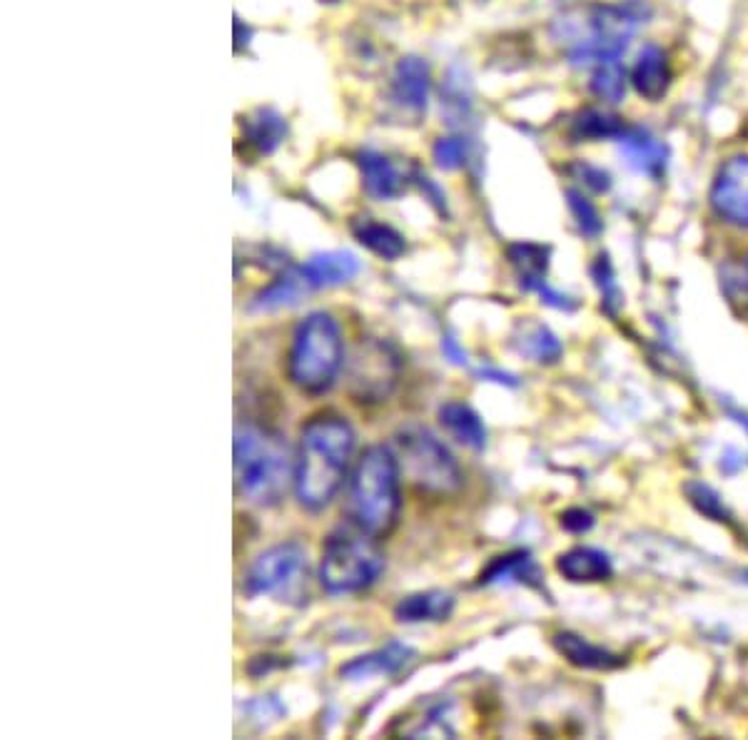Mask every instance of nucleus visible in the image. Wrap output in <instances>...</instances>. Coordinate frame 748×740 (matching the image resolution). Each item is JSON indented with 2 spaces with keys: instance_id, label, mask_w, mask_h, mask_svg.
I'll return each mask as SVG.
<instances>
[{
  "instance_id": "nucleus-22",
  "label": "nucleus",
  "mask_w": 748,
  "mask_h": 740,
  "mask_svg": "<svg viewBox=\"0 0 748 740\" xmlns=\"http://www.w3.org/2000/svg\"><path fill=\"white\" fill-rule=\"evenodd\" d=\"M479 584L489 586V584H527V586H537L539 584V569L537 564L532 561V556L527 551H514V554H504L497 556L487 569L482 571Z\"/></svg>"
},
{
  "instance_id": "nucleus-26",
  "label": "nucleus",
  "mask_w": 748,
  "mask_h": 740,
  "mask_svg": "<svg viewBox=\"0 0 748 740\" xmlns=\"http://www.w3.org/2000/svg\"><path fill=\"white\" fill-rule=\"evenodd\" d=\"M626 133V125L621 118H616L606 110H584V113L572 123V135L576 140H586V143H596V140H619Z\"/></svg>"
},
{
  "instance_id": "nucleus-2",
  "label": "nucleus",
  "mask_w": 748,
  "mask_h": 740,
  "mask_svg": "<svg viewBox=\"0 0 748 740\" xmlns=\"http://www.w3.org/2000/svg\"><path fill=\"white\" fill-rule=\"evenodd\" d=\"M295 462L280 432L237 424L235 427V491L257 506H275L295 484Z\"/></svg>"
},
{
  "instance_id": "nucleus-4",
  "label": "nucleus",
  "mask_w": 748,
  "mask_h": 740,
  "mask_svg": "<svg viewBox=\"0 0 748 740\" xmlns=\"http://www.w3.org/2000/svg\"><path fill=\"white\" fill-rule=\"evenodd\" d=\"M345 359L340 324L327 312H312L292 337L287 374L300 392L322 394L335 384Z\"/></svg>"
},
{
  "instance_id": "nucleus-33",
  "label": "nucleus",
  "mask_w": 748,
  "mask_h": 740,
  "mask_svg": "<svg viewBox=\"0 0 748 740\" xmlns=\"http://www.w3.org/2000/svg\"><path fill=\"white\" fill-rule=\"evenodd\" d=\"M562 526L572 534H584L594 526V516L584 509H569L562 514Z\"/></svg>"
},
{
  "instance_id": "nucleus-34",
  "label": "nucleus",
  "mask_w": 748,
  "mask_h": 740,
  "mask_svg": "<svg viewBox=\"0 0 748 740\" xmlns=\"http://www.w3.org/2000/svg\"><path fill=\"white\" fill-rule=\"evenodd\" d=\"M576 170L582 172V178H584L586 185L594 187L596 192L609 190L611 182H609V175H606L604 170H596V168H592V165H579V168H576Z\"/></svg>"
},
{
  "instance_id": "nucleus-23",
  "label": "nucleus",
  "mask_w": 748,
  "mask_h": 740,
  "mask_svg": "<svg viewBox=\"0 0 748 740\" xmlns=\"http://www.w3.org/2000/svg\"><path fill=\"white\" fill-rule=\"evenodd\" d=\"M514 347H517L524 357L539 364H554L562 357V342L554 337L552 330L532 320L519 322L517 332H514Z\"/></svg>"
},
{
  "instance_id": "nucleus-10",
  "label": "nucleus",
  "mask_w": 748,
  "mask_h": 740,
  "mask_svg": "<svg viewBox=\"0 0 748 740\" xmlns=\"http://www.w3.org/2000/svg\"><path fill=\"white\" fill-rule=\"evenodd\" d=\"M716 215L739 227H748V158H734L721 168L711 187Z\"/></svg>"
},
{
  "instance_id": "nucleus-6",
  "label": "nucleus",
  "mask_w": 748,
  "mask_h": 740,
  "mask_svg": "<svg viewBox=\"0 0 748 740\" xmlns=\"http://www.w3.org/2000/svg\"><path fill=\"white\" fill-rule=\"evenodd\" d=\"M394 456L407 479L432 494L457 491L464 476L452 452L429 429L410 424L394 434Z\"/></svg>"
},
{
  "instance_id": "nucleus-35",
  "label": "nucleus",
  "mask_w": 748,
  "mask_h": 740,
  "mask_svg": "<svg viewBox=\"0 0 748 740\" xmlns=\"http://www.w3.org/2000/svg\"><path fill=\"white\" fill-rule=\"evenodd\" d=\"M322 3H337V0H322Z\"/></svg>"
},
{
  "instance_id": "nucleus-29",
  "label": "nucleus",
  "mask_w": 748,
  "mask_h": 740,
  "mask_svg": "<svg viewBox=\"0 0 748 740\" xmlns=\"http://www.w3.org/2000/svg\"><path fill=\"white\" fill-rule=\"evenodd\" d=\"M566 197H569V210H572L576 225H579L584 235L586 237L602 235V227H604L602 217H599V212H596L592 202L586 200L579 190H569V192H566Z\"/></svg>"
},
{
  "instance_id": "nucleus-5",
  "label": "nucleus",
  "mask_w": 748,
  "mask_h": 740,
  "mask_svg": "<svg viewBox=\"0 0 748 740\" xmlns=\"http://www.w3.org/2000/svg\"><path fill=\"white\" fill-rule=\"evenodd\" d=\"M384 571V556L374 536L352 526H340L322 546L320 581L330 594L365 591Z\"/></svg>"
},
{
  "instance_id": "nucleus-20",
  "label": "nucleus",
  "mask_w": 748,
  "mask_h": 740,
  "mask_svg": "<svg viewBox=\"0 0 748 740\" xmlns=\"http://www.w3.org/2000/svg\"><path fill=\"white\" fill-rule=\"evenodd\" d=\"M362 178H365L367 195L374 200H394L402 192V175L392 162L380 152L365 150L360 155Z\"/></svg>"
},
{
  "instance_id": "nucleus-3",
  "label": "nucleus",
  "mask_w": 748,
  "mask_h": 740,
  "mask_svg": "<svg viewBox=\"0 0 748 740\" xmlns=\"http://www.w3.org/2000/svg\"><path fill=\"white\" fill-rule=\"evenodd\" d=\"M400 464L382 444L367 446L352 466L347 486L350 524L372 536H387L400 514Z\"/></svg>"
},
{
  "instance_id": "nucleus-1",
  "label": "nucleus",
  "mask_w": 748,
  "mask_h": 740,
  "mask_svg": "<svg viewBox=\"0 0 748 740\" xmlns=\"http://www.w3.org/2000/svg\"><path fill=\"white\" fill-rule=\"evenodd\" d=\"M355 452V429L335 414L310 419L300 434L295 494L310 511H322L335 499Z\"/></svg>"
},
{
  "instance_id": "nucleus-12",
  "label": "nucleus",
  "mask_w": 748,
  "mask_h": 740,
  "mask_svg": "<svg viewBox=\"0 0 748 740\" xmlns=\"http://www.w3.org/2000/svg\"><path fill=\"white\" fill-rule=\"evenodd\" d=\"M297 270L312 290L337 287V285H345V282L357 277L360 260L352 255V252H342V250L320 252V255L310 257L305 265L297 267Z\"/></svg>"
},
{
  "instance_id": "nucleus-24",
  "label": "nucleus",
  "mask_w": 748,
  "mask_h": 740,
  "mask_svg": "<svg viewBox=\"0 0 748 740\" xmlns=\"http://www.w3.org/2000/svg\"><path fill=\"white\" fill-rule=\"evenodd\" d=\"M312 287L300 275V270H287L285 275H280L272 285H267L257 297L252 300V310L255 312H275L282 307H295V304L307 295Z\"/></svg>"
},
{
  "instance_id": "nucleus-15",
  "label": "nucleus",
  "mask_w": 748,
  "mask_h": 740,
  "mask_svg": "<svg viewBox=\"0 0 748 740\" xmlns=\"http://www.w3.org/2000/svg\"><path fill=\"white\" fill-rule=\"evenodd\" d=\"M392 98L412 113H422L429 98V68L420 58H404L394 70Z\"/></svg>"
},
{
  "instance_id": "nucleus-18",
  "label": "nucleus",
  "mask_w": 748,
  "mask_h": 740,
  "mask_svg": "<svg viewBox=\"0 0 748 740\" xmlns=\"http://www.w3.org/2000/svg\"><path fill=\"white\" fill-rule=\"evenodd\" d=\"M454 611V598L444 591L412 594L394 606V618L402 624L447 621Z\"/></svg>"
},
{
  "instance_id": "nucleus-30",
  "label": "nucleus",
  "mask_w": 748,
  "mask_h": 740,
  "mask_svg": "<svg viewBox=\"0 0 748 740\" xmlns=\"http://www.w3.org/2000/svg\"><path fill=\"white\" fill-rule=\"evenodd\" d=\"M592 275H594V280H596V287L602 290V297H604V307H606V312L616 314V310H619V304H621V292H619V285H616V280H614L611 262L602 255L599 260L594 262Z\"/></svg>"
},
{
  "instance_id": "nucleus-31",
  "label": "nucleus",
  "mask_w": 748,
  "mask_h": 740,
  "mask_svg": "<svg viewBox=\"0 0 748 740\" xmlns=\"http://www.w3.org/2000/svg\"><path fill=\"white\" fill-rule=\"evenodd\" d=\"M434 160L442 170H459L467 162V143L462 138H442L434 145Z\"/></svg>"
},
{
  "instance_id": "nucleus-19",
  "label": "nucleus",
  "mask_w": 748,
  "mask_h": 740,
  "mask_svg": "<svg viewBox=\"0 0 748 740\" xmlns=\"http://www.w3.org/2000/svg\"><path fill=\"white\" fill-rule=\"evenodd\" d=\"M439 422L449 432V437L474 452L484 449V444H487V429H484L479 414L467 407V404L447 402L444 407H439Z\"/></svg>"
},
{
  "instance_id": "nucleus-11",
  "label": "nucleus",
  "mask_w": 748,
  "mask_h": 740,
  "mask_svg": "<svg viewBox=\"0 0 748 740\" xmlns=\"http://www.w3.org/2000/svg\"><path fill=\"white\" fill-rule=\"evenodd\" d=\"M619 150L626 165L646 178L659 180L666 172V165H669V148L659 138L646 133V130H626L619 138Z\"/></svg>"
},
{
  "instance_id": "nucleus-32",
  "label": "nucleus",
  "mask_w": 748,
  "mask_h": 740,
  "mask_svg": "<svg viewBox=\"0 0 748 740\" xmlns=\"http://www.w3.org/2000/svg\"><path fill=\"white\" fill-rule=\"evenodd\" d=\"M686 491H689L691 501H694L696 506H699V509H701L704 514H709V516H714V519H719V521H721V516H726L724 506H721V501H719V496H716V494L709 489V486H704V484H691Z\"/></svg>"
},
{
  "instance_id": "nucleus-14",
  "label": "nucleus",
  "mask_w": 748,
  "mask_h": 740,
  "mask_svg": "<svg viewBox=\"0 0 748 740\" xmlns=\"http://www.w3.org/2000/svg\"><path fill=\"white\" fill-rule=\"evenodd\" d=\"M412 656L414 651L410 646L387 643L377 648V651L352 658L350 663L340 668V676L347 678V681H362V678L374 676H392L402 671V668L412 661Z\"/></svg>"
},
{
  "instance_id": "nucleus-7",
  "label": "nucleus",
  "mask_w": 748,
  "mask_h": 740,
  "mask_svg": "<svg viewBox=\"0 0 748 740\" xmlns=\"http://www.w3.org/2000/svg\"><path fill=\"white\" fill-rule=\"evenodd\" d=\"M646 18L641 3L626 6H596L586 16L584 33L574 38L569 58L574 65L616 63L624 55L636 26Z\"/></svg>"
},
{
  "instance_id": "nucleus-8",
  "label": "nucleus",
  "mask_w": 748,
  "mask_h": 740,
  "mask_svg": "<svg viewBox=\"0 0 748 740\" xmlns=\"http://www.w3.org/2000/svg\"><path fill=\"white\" fill-rule=\"evenodd\" d=\"M307 551L300 544L287 541L262 551L255 564L250 566L245 576V594L250 598L257 596H277L280 601L295 598L307 584Z\"/></svg>"
},
{
  "instance_id": "nucleus-16",
  "label": "nucleus",
  "mask_w": 748,
  "mask_h": 740,
  "mask_svg": "<svg viewBox=\"0 0 748 740\" xmlns=\"http://www.w3.org/2000/svg\"><path fill=\"white\" fill-rule=\"evenodd\" d=\"M557 569L572 584L606 581L614 571L609 556L599 549H592V546H576V549L562 554Z\"/></svg>"
},
{
  "instance_id": "nucleus-17",
  "label": "nucleus",
  "mask_w": 748,
  "mask_h": 740,
  "mask_svg": "<svg viewBox=\"0 0 748 740\" xmlns=\"http://www.w3.org/2000/svg\"><path fill=\"white\" fill-rule=\"evenodd\" d=\"M554 648L566 658V661L579 666V668H589V671H611V668H619L624 663L621 656H616L611 651H606L602 646H594L586 641V638L562 631L554 636Z\"/></svg>"
},
{
  "instance_id": "nucleus-28",
  "label": "nucleus",
  "mask_w": 748,
  "mask_h": 740,
  "mask_svg": "<svg viewBox=\"0 0 748 740\" xmlns=\"http://www.w3.org/2000/svg\"><path fill=\"white\" fill-rule=\"evenodd\" d=\"M592 90L606 103H619L626 93V73L619 60L616 63H604L594 70Z\"/></svg>"
},
{
  "instance_id": "nucleus-21",
  "label": "nucleus",
  "mask_w": 748,
  "mask_h": 740,
  "mask_svg": "<svg viewBox=\"0 0 748 740\" xmlns=\"http://www.w3.org/2000/svg\"><path fill=\"white\" fill-rule=\"evenodd\" d=\"M352 235L360 240V245H365L374 255L382 260H400L407 252V242L400 235L397 230L384 225V222L360 217L352 222Z\"/></svg>"
},
{
  "instance_id": "nucleus-9",
  "label": "nucleus",
  "mask_w": 748,
  "mask_h": 740,
  "mask_svg": "<svg viewBox=\"0 0 748 740\" xmlns=\"http://www.w3.org/2000/svg\"><path fill=\"white\" fill-rule=\"evenodd\" d=\"M400 362L387 344L370 342L357 349V357L352 362V397L357 402H382L390 397V392L397 382Z\"/></svg>"
},
{
  "instance_id": "nucleus-13",
  "label": "nucleus",
  "mask_w": 748,
  "mask_h": 740,
  "mask_svg": "<svg viewBox=\"0 0 748 740\" xmlns=\"http://www.w3.org/2000/svg\"><path fill=\"white\" fill-rule=\"evenodd\" d=\"M631 83L636 88V93L644 100H651V103H659V100L669 93L671 65L661 48L646 45L641 50L631 70Z\"/></svg>"
},
{
  "instance_id": "nucleus-25",
  "label": "nucleus",
  "mask_w": 748,
  "mask_h": 740,
  "mask_svg": "<svg viewBox=\"0 0 748 740\" xmlns=\"http://www.w3.org/2000/svg\"><path fill=\"white\" fill-rule=\"evenodd\" d=\"M509 260L522 280L524 290L537 292L547 282L549 250L542 245H514L509 247Z\"/></svg>"
},
{
  "instance_id": "nucleus-27",
  "label": "nucleus",
  "mask_w": 748,
  "mask_h": 740,
  "mask_svg": "<svg viewBox=\"0 0 748 740\" xmlns=\"http://www.w3.org/2000/svg\"><path fill=\"white\" fill-rule=\"evenodd\" d=\"M285 133H287L285 118L277 115L275 110H257V113L252 115L245 125L247 140L260 152L275 150L282 140H285Z\"/></svg>"
}]
</instances>
